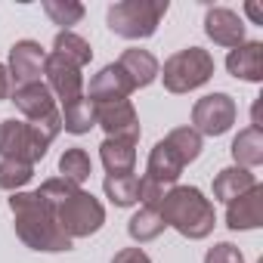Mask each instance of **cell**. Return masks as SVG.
Returning <instances> with one entry per match:
<instances>
[{
	"mask_svg": "<svg viewBox=\"0 0 263 263\" xmlns=\"http://www.w3.org/2000/svg\"><path fill=\"white\" fill-rule=\"evenodd\" d=\"M53 53H59L62 59L74 62L78 68H84V65L93 59L90 44H87L81 34H74V31H59V34H56V41H53Z\"/></svg>",
	"mask_w": 263,
	"mask_h": 263,
	"instance_id": "obj_24",
	"label": "cell"
},
{
	"mask_svg": "<svg viewBox=\"0 0 263 263\" xmlns=\"http://www.w3.org/2000/svg\"><path fill=\"white\" fill-rule=\"evenodd\" d=\"M232 161H235V167H245V171H251V167H260L263 164V130L260 127H245V130H238V137L232 140Z\"/></svg>",
	"mask_w": 263,
	"mask_h": 263,
	"instance_id": "obj_18",
	"label": "cell"
},
{
	"mask_svg": "<svg viewBox=\"0 0 263 263\" xmlns=\"http://www.w3.org/2000/svg\"><path fill=\"white\" fill-rule=\"evenodd\" d=\"M10 102H16V108L25 115V121H41V118H50L56 111V99H53V93L44 81L16 87Z\"/></svg>",
	"mask_w": 263,
	"mask_h": 263,
	"instance_id": "obj_14",
	"label": "cell"
},
{
	"mask_svg": "<svg viewBox=\"0 0 263 263\" xmlns=\"http://www.w3.org/2000/svg\"><path fill=\"white\" fill-rule=\"evenodd\" d=\"M134 93V84L127 81V74L118 68V62L99 68L93 78H90V102H118V99H127Z\"/></svg>",
	"mask_w": 263,
	"mask_h": 263,
	"instance_id": "obj_13",
	"label": "cell"
},
{
	"mask_svg": "<svg viewBox=\"0 0 263 263\" xmlns=\"http://www.w3.org/2000/svg\"><path fill=\"white\" fill-rule=\"evenodd\" d=\"M167 13V0H118L108 7V28L127 41H146L158 31Z\"/></svg>",
	"mask_w": 263,
	"mask_h": 263,
	"instance_id": "obj_4",
	"label": "cell"
},
{
	"mask_svg": "<svg viewBox=\"0 0 263 263\" xmlns=\"http://www.w3.org/2000/svg\"><path fill=\"white\" fill-rule=\"evenodd\" d=\"M164 143L180 155L183 164H189V161H195L201 155V134L192 130V127H174L171 134L164 137Z\"/></svg>",
	"mask_w": 263,
	"mask_h": 263,
	"instance_id": "obj_26",
	"label": "cell"
},
{
	"mask_svg": "<svg viewBox=\"0 0 263 263\" xmlns=\"http://www.w3.org/2000/svg\"><path fill=\"white\" fill-rule=\"evenodd\" d=\"M99 158L105 164L108 174H134V164H137V143L130 140H108L99 146Z\"/></svg>",
	"mask_w": 263,
	"mask_h": 263,
	"instance_id": "obj_21",
	"label": "cell"
},
{
	"mask_svg": "<svg viewBox=\"0 0 263 263\" xmlns=\"http://www.w3.org/2000/svg\"><path fill=\"white\" fill-rule=\"evenodd\" d=\"M118 68L127 74V81L134 84V90L149 87V84L158 78V71H161L158 59H155L149 50H140V47L124 50V53H121V59H118Z\"/></svg>",
	"mask_w": 263,
	"mask_h": 263,
	"instance_id": "obj_17",
	"label": "cell"
},
{
	"mask_svg": "<svg viewBox=\"0 0 263 263\" xmlns=\"http://www.w3.org/2000/svg\"><path fill=\"white\" fill-rule=\"evenodd\" d=\"M44 13L50 16L53 25H59L62 31H71V25L84 19V4H78V0H44Z\"/></svg>",
	"mask_w": 263,
	"mask_h": 263,
	"instance_id": "obj_27",
	"label": "cell"
},
{
	"mask_svg": "<svg viewBox=\"0 0 263 263\" xmlns=\"http://www.w3.org/2000/svg\"><path fill=\"white\" fill-rule=\"evenodd\" d=\"M183 167H186V164L180 161V155H177L164 140H158L155 149L149 152V161H146V180H152V183H158V186L164 189V186H174V183L180 180Z\"/></svg>",
	"mask_w": 263,
	"mask_h": 263,
	"instance_id": "obj_16",
	"label": "cell"
},
{
	"mask_svg": "<svg viewBox=\"0 0 263 263\" xmlns=\"http://www.w3.org/2000/svg\"><path fill=\"white\" fill-rule=\"evenodd\" d=\"M44 62H47V50L37 41H16L10 47V62H7L13 87L37 84L44 74Z\"/></svg>",
	"mask_w": 263,
	"mask_h": 263,
	"instance_id": "obj_9",
	"label": "cell"
},
{
	"mask_svg": "<svg viewBox=\"0 0 263 263\" xmlns=\"http://www.w3.org/2000/svg\"><path fill=\"white\" fill-rule=\"evenodd\" d=\"M226 71L238 81H263V44L260 41H245L241 47L229 50L226 56Z\"/></svg>",
	"mask_w": 263,
	"mask_h": 263,
	"instance_id": "obj_15",
	"label": "cell"
},
{
	"mask_svg": "<svg viewBox=\"0 0 263 263\" xmlns=\"http://www.w3.org/2000/svg\"><path fill=\"white\" fill-rule=\"evenodd\" d=\"M257 186V177L251 174V171H245V167H223L217 177H214V198H220V201H235L238 195H245L248 189H254Z\"/></svg>",
	"mask_w": 263,
	"mask_h": 263,
	"instance_id": "obj_20",
	"label": "cell"
},
{
	"mask_svg": "<svg viewBox=\"0 0 263 263\" xmlns=\"http://www.w3.org/2000/svg\"><path fill=\"white\" fill-rule=\"evenodd\" d=\"M44 74H47V87L53 96H59L62 102L74 99V96H84V74L74 62L62 59L59 53H47V62H44Z\"/></svg>",
	"mask_w": 263,
	"mask_h": 263,
	"instance_id": "obj_10",
	"label": "cell"
},
{
	"mask_svg": "<svg viewBox=\"0 0 263 263\" xmlns=\"http://www.w3.org/2000/svg\"><path fill=\"white\" fill-rule=\"evenodd\" d=\"M13 81H10V71H7V65H0V99H10L13 96Z\"/></svg>",
	"mask_w": 263,
	"mask_h": 263,
	"instance_id": "obj_31",
	"label": "cell"
},
{
	"mask_svg": "<svg viewBox=\"0 0 263 263\" xmlns=\"http://www.w3.org/2000/svg\"><path fill=\"white\" fill-rule=\"evenodd\" d=\"M102 189L115 208H130L140 201V177L137 174H108Z\"/></svg>",
	"mask_w": 263,
	"mask_h": 263,
	"instance_id": "obj_23",
	"label": "cell"
},
{
	"mask_svg": "<svg viewBox=\"0 0 263 263\" xmlns=\"http://www.w3.org/2000/svg\"><path fill=\"white\" fill-rule=\"evenodd\" d=\"M34 177V167L25 161H10V158H0V189L7 192H19L22 186H28Z\"/></svg>",
	"mask_w": 263,
	"mask_h": 263,
	"instance_id": "obj_28",
	"label": "cell"
},
{
	"mask_svg": "<svg viewBox=\"0 0 263 263\" xmlns=\"http://www.w3.org/2000/svg\"><path fill=\"white\" fill-rule=\"evenodd\" d=\"M59 174H62V180L81 186L84 180H90L93 161H90V155H87L84 149H78V146H74V149H65L62 158H59Z\"/></svg>",
	"mask_w": 263,
	"mask_h": 263,
	"instance_id": "obj_25",
	"label": "cell"
},
{
	"mask_svg": "<svg viewBox=\"0 0 263 263\" xmlns=\"http://www.w3.org/2000/svg\"><path fill=\"white\" fill-rule=\"evenodd\" d=\"M56 220L59 229L74 241V238H90L93 232L102 229L105 223V208L96 195L74 189L71 195H65L62 201H56Z\"/></svg>",
	"mask_w": 263,
	"mask_h": 263,
	"instance_id": "obj_6",
	"label": "cell"
},
{
	"mask_svg": "<svg viewBox=\"0 0 263 263\" xmlns=\"http://www.w3.org/2000/svg\"><path fill=\"white\" fill-rule=\"evenodd\" d=\"M226 226L229 229H257L263 226V186L257 183L254 189H248L245 195H238L235 201L226 204Z\"/></svg>",
	"mask_w": 263,
	"mask_h": 263,
	"instance_id": "obj_12",
	"label": "cell"
},
{
	"mask_svg": "<svg viewBox=\"0 0 263 263\" xmlns=\"http://www.w3.org/2000/svg\"><path fill=\"white\" fill-rule=\"evenodd\" d=\"M62 130L81 137V134H90V127H96V105L90 102V96H74L68 102H62Z\"/></svg>",
	"mask_w": 263,
	"mask_h": 263,
	"instance_id": "obj_19",
	"label": "cell"
},
{
	"mask_svg": "<svg viewBox=\"0 0 263 263\" xmlns=\"http://www.w3.org/2000/svg\"><path fill=\"white\" fill-rule=\"evenodd\" d=\"M238 118V105L229 93H208L192 105V130L204 137H223L226 130L235 124Z\"/></svg>",
	"mask_w": 263,
	"mask_h": 263,
	"instance_id": "obj_7",
	"label": "cell"
},
{
	"mask_svg": "<svg viewBox=\"0 0 263 263\" xmlns=\"http://www.w3.org/2000/svg\"><path fill=\"white\" fill-rule=\"evenodd\" d=\"M96 105V124L105 130L108 140H130L140 143V115L130 99H118V102H93Z\"/></svg>",
	"mask_w": 263,
	"mask_h": 263,
	"instance_id": "obj_8",
	"label": "cell"
},
{
	"mask_svg": "<svg viewBox=\"0 0 263 263\" xmlns=\"http://www.w3.org/2000/svg\"><path fill=\"white\" fill-rule=\"evenodd\" d=\"M10 211L16 220V235L31 251H47V254L71 251V238L59 229L56 204L47 195H41L37 189L34 192H13Z\"/></svg>",
	"mask_w": 263,
	"mask_h": 263,
	"instance_id": "obj_1",
	"label": "cell"
},
{
	"mask_svg": "<svg viewBox=\"0 0 263 263\" xmlns=\"http://www.w3.org/2000/svg\"><path fill=\"white\" fill-rule=\"evenodd\" d=\"M204 34L214 44L235 50L245 44V22L238 19V13H232L226 7H211L204 13Z\"/></svg>",
	"mask_w": 263,
	"mask_h": 263,
	"instance_id": "obj_11",
	"label": "cell"
},
{
	"mask_svg": "<svg viewBox=\"0 0 263 263\" xmlns=\"http://www.w3.org/2000/svg\"><path fill=\"white\" fill-rule=\"evenodd\" d=\"M62 134V115L53 111L50 118L41 121H16L7 118L0 124V158H10V161H25V164H37L50 143Z\"/></svg>",
	"mask_w": 263,
	"mask_h": 263,
	"instance_id": "obj_3",
	"label": "cell"
},
{
	"mask_svg": "<svg viewBox=\"0 0 263 263\" xmlns=\"http://www.w3.org/2000/svg\"><path fill=\"white\" fill-rule=\"evenodd\" d=\"M111 263H152V260H149V254L143 248H121Z\"/></svg>",
	"mask_w": 263,
	"mask_h": 263,
	"instance_id": "obj_30",
	"label": "cell"
},
{
	"mask_svg": "<svg viewBox=\"0 0 263 263\" xmlns=\"http://www.w3.org/2000/svg\"><path fill=\"white\" fill-rule=\"evenodd\" d=\"M248 16H251V19H254V22H260V10H257V7H254V4H248Z\"/></svg>",
	"mask_w": 263,
	"mask_h": 263,
	"instance_id": "obj_32",
	"label": "cell"
},
{
	"mask_svg": "<svg viewBox=\"0 0 263 263\" xmlns=\"http://www.w3.org/2000/svg\"><path fill=\"white\" fill-rule=\"evenodd\" d=\"M204 263H245V254L232 241H220L204 254Z\"/></svg>",
	"mask_w": 263,
	"mask_h": 263,
	"instance_id": "obj_29",
	"label": "cell"
},
{
	"mask_svg": "<svg viewBox=\"0 0 263 263\" xmlns=\"http://www.w3.org/2000/svg\"><path fill=\"white\" fill-rule=\"evenodd\" d=\"M155 208H158L164 226L177 229L183 238H192V241L208 238L217 226L211 198H204V192L195 186H171Z\"/></svg>",
	"mask_w": 263,
	"mask_h": 263,
	"instance_id": "obj_2",
	"label": "cell"
},
{
	"mask_svg": "<svg viewBox=\"0 0 263 263\" xmlns=\"http://www.w3.org/2000/svg\"><path fill=\"white\" fill-rule=\"evenodd\" d=\"M158 74H161L167 93H189L214 78V56L201 47H186V50L174 53Z\"/></svg>",
	"mask_w": 263,
	"mask_h": 263,
	"instance_id": "obj_5",
	"label": "cell"
},
{
	"mask_svg": "<svg viewBox=\"0 0 263 263\" xmlns=\"http://www.w3.org/2000/svg\"><path fill=\"white\" fill-rule=\"evenodd\" d=\"M127 232H130V238H134L137 245H146V241L158 238V235L164 232V220H161L158 208H155V204H143L134 217H130Z\"/></svg>",
	"mask_w": 263,
	"mask_h": 263,
	"instance_id": "obj_22",
	"label": "cell"
}]
</instances>
